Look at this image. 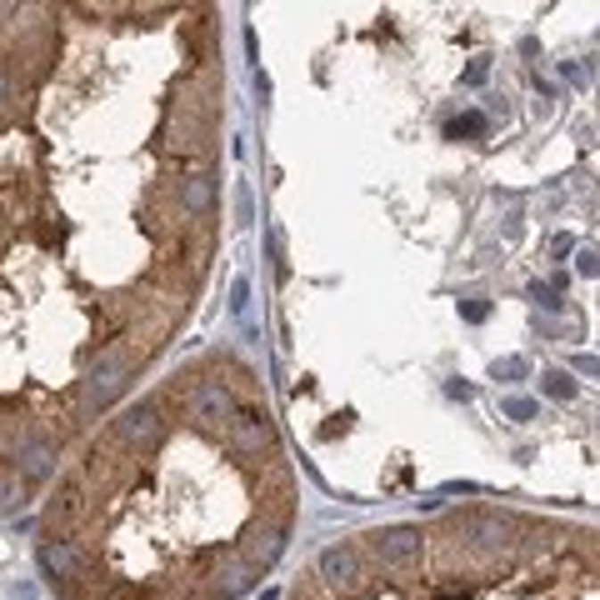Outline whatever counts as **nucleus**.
<instances>
[{"label":"nucleus","mask_w":600,"mask_h":600,"mask_svg":"<svg viewBox=\"0 0 600 600\" xmlns=\"http://www.w3.org/2000/svg\"><path fill=\"white\" fill-rule=\"evenodd\" d=\"M210 5L0 11V515L191 320L220 251Z\"/></svg>","instance_id":"f257e3e1"},{"label":"nucleus","mask_w":600,"mask_h":600,"mask_svg":"<svg viewBox=\"0 0 600 600\" xmlns=\"http://www.w3.org/2000/svg\"><path fill=\"white\" fill-rule=\"evenodd\" d=\"M295 530V475L256 371L185 360L55 475L36 561L55 600H241Z\"/></svg>","instance_id":"f03ea898"}]
</instances>
